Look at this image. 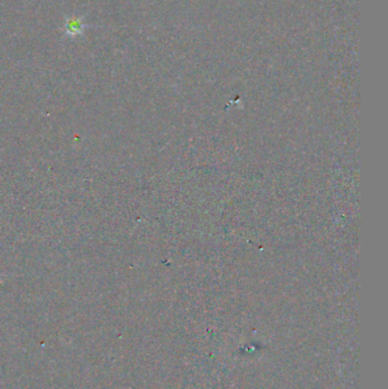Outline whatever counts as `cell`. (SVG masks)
I'll return each instance as SVG.
<instances>
[{
	"label": "cell",
	"mask_w": 388,
	"mask_h": 389,
	"mask_svg": "<svg viewBox=\"0 0 388 389\" xmlns=\"http://www.w3.org/2000/svg\"><path fill=\"white\" fill-rule=\"evenodd\" d=\"M88 28V25L83 23L82 17H68L64 24V33L67 34L68 37H76L81 36L83 33L84 29Z\"/></svg>",
	"instance_id": "cell-1"
}]
</instances>
